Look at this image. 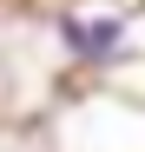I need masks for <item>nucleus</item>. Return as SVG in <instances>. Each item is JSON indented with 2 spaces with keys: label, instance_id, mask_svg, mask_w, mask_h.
Returning <instances> with one entry per match:
<instances>
[{
  "label": "nucleus",
  "instance_id": "1",
  "mask_svg": "<svg viewBox=\"0 0 145 152\" xmlns=\"http://www.w3.org/2000/svg\"><path fill=\"white\" fill-rule=\"evenodd\" d=\"M59 33H66V46L79 60H106V53H119V40H125L119 20H59Z\"/></svg>",
  "mask_w": 145,
  "mask_h": 152
}]
</instances>
